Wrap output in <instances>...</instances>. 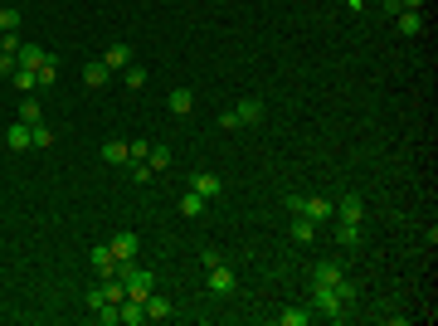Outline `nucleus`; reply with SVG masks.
<instances>
[{
  "mask_svg": "<svg viewBox=\"0 0 438 326\" xmlns=\"http://www.w3.org/2000/svg\"><path fill=\"white\" fill-rule=\"evenodd\" d=\"M263 122V102L258 97H244V102H234L224 117H219V127L224 132H239V127H258Z\"/></svg>",
  "mask_w": 438,
  "mask_h": 326,
  "instance_id": "1",
  "label": "nucleus"
},
{
  "mask_svg": "<svg viewBox=\"0 0 438 326\" xmlns=\"http://www.w3.org/2000/svg\"><path fill=\"white\" fill-rule=\"evenodd\" d=\"M346 297L336 292V288H326V283H312V312H321V316H332V321H341L346 316Z\"/></svg>",
  "mask_w": 438,
  "mask_h": 326,
  "instance_id": "2",
  "label": "nucleus"
},
{
  "mask_svg": "<svg viewBox=\"0 0 438 326\" xmlns=\"http://www.w3.org/2000/svg\"><path fill=\"white\" fill-rule=\"evenodd\" d=\"M336 220H341V224H360V220H365V200H360V195H341V200H336Z\"/></svg>",
  "mask_w": 438,
  "mask_h": 326,
  "instance_id": "3",
  "label": "nucleus"
},
{
  "mask_svg": "<svg viewBox=\"0 0 438 326\" xmlns=\"http://www.w3.org/2000/svg\"><path fill=\"white\" fill-rule=\"evenodd\" d=\"M209 292H214V297H229V292H234V268L214 263V268H209Z\"/></svg>",
  "mask_w": 438,
  "mask_h": 326,
  "instance_id": "4",
  "label": "nucleus"
},
{
  "mask_svg": "<svg viewBox=\"0 0 438 326\" xmlns=\"http://www.w3.org/2000/svg\"><path fill=\"white\" fill-rule=\"evenodd\" d=\"M312 283H326V288H341V283H351V278L341 273V263H316V268H312Z\"/></svg>",
  "mask_w": 438,
  "mask_h": 326,
  "instance_id": "5",
  "label": "nucleus"
},
{
  "mask_svg": "<svg viewBox=\"0 0 438 326\" xmlns=\"http://www.w3.org/2000/svg\"><path fill=\"white\" fill-rule=\"evenodd\" d=\"M107 248H113V258H117V263H132V258H137V248H141V239H137V234H117Z\"/></svg>",
  "mask_w": 438,
  "mask_h": 326,
  "instance_id": "6",
  "label": "nucleus"
},
{
  "mask_svg": "<svg viewBox=\"0 0 438 326\" xmlns=\"http://www.w3.org/2000/svg\"><path fill=\"white\" fill-rule=\"evenodd\" d=\"M127 64H132V49H127V44H113V49L102 54V69H107V73H122Z\"/></svg>",
  "mask_w": 438,
  "mask_h": 326,
  "instance_id": "7",
  "label": "nucleus"
},
{
  "mask_svg": "<svg viewBox=\"0 0 438 326\" xmlns=\"http://www.w3.org/2000/svg\"><path fill=\"white\" fill-rule=\"evenodd\" d=\"M93 268H97V278H117V258H113V248H107V244L93 248Z\"/></svg>",
  "mask_w": 438,
  "mask_h": 326,
  "instance_id": "8",
  "label": "nucleus"
},
{
  "mask_svg": "<svg viewBox=\"0 0 438 326\" xmlns=\"http://www.w3.org/2000/svg\"><path fill=\"white\" fill-rule=\"evenodd\" d=\"M141 307H146V321H166V316L176 312V307H171V297H161V292H151Z\"/></svg>",
  "mask_w": 438,
  "mask_h": 326,
  "instance_id": "9",
  "label": "nucleus"
},
{
  "mask_svg": "<svg viewBox=\"0 0 438 326\" xmlns=\"http://www.w3.org/2000/svg\"><path fill=\"white\" fill-rule=\"evenodd\" d=\"M190 190L209 200V195H219V190H224V185H219V176H214V171H195V181H190Z\"/></svg>",
  "mask_w": 438,
  "mask_h": 326,
  "instance_id": "10",
  "label": "nucleus"
},
{
  "mask_svg": "<svg viewBox=\"0 0 438 326\" xmlns=\"http://www.w3.org/2000/svg\"><path fill=\"white\" fill-rule=\"evenodd\" d=\"M117 321H122V326H141V321H146V307H141L137 297H127V302L117 307Z\"/></svg>",
  "mask_w": 438,
  "mask_h": 326,
  "instance_id": "11",
  "label": "nucleus"
},
{
  "mask_svg": "<svg viewBox=\"0 0 438 326\" xmlns=\"http://www.w3.org/2000/svg\"><path fill=\"white\" fill-rule=\"evenodd\" d=\"M166 102H171V113H176V117L195 113V93H190V88H171V97H166Z\"/></svg>",
  "mask_w": 438,
  "mask_h": 326,
  "instance_id": "12",
  "label": "nucleus"
},
{
  "mask_svg": "<svg viewBox=\"0 0 438 326\" xmlns=\"http://www.w3.org/2000/svg\"><path fill=\"white\" fill-rule=\"evenodd\" d=\"M102 161H107V166H127V141H102Z\"/></svg>",
  "mask_w": 438,
  "mask_h": 326,
  "instance_id": "13",
  "label": "nucleus"
},
{
  "mask_svg": "<svg viewBox=\"0 0 438 326\" xmlns=\"http://www.w3.org/2000/svg\"><path fill=\"white\" fill-rule=\"evenodd\" d=\"M5 146H10V151H30V122H15V127L5 132Z\"/></svg>",
  "mask_w": 438,
  "mask_h": 326,
  "instance_id": "14",
  "label": "nucleus"
},
{
  "mask_svg": "<svg viewBox=\"0 0 438 326\" xmlns=\"http://www.w3.org/2000/svg\"><path fill=\"white\" fill-rule=\"evenodd\" d=\"M30 146H34V151H49V146H54V127H49V122H34V127H30Z\"/></svg>",
  "mask_w": 438,
  "mask_h": 326,
  "instance_id": "15",
  "label": "nucleus"
},
{
  "mask_svg": "<svg viewBox=\"0 0 438 326\" xmlns=\"http://www.w3.org/2000/svg\"><path fill=\"white\" fill-rule=\"evenodd\" d=\"M312 234H316V220L297 214V220H292V239H297V244H312Z\"/></svg>",
  "mask_w": 438,
  "mask_h": 326,
  "instance_id": "16",
  "label": "nucleus"
},
{
  "mask_svg": "<svg viewBox=\"0 0 438 326\" xmlns=\"http://www.w3.org/2000/svg\"><path fill=\"white\" fill-rule=\"evenodd\" d=\"M395 25H400V34H419V30H424L419 10H400V15H395Z\"/></svg>",
  "mask_w": 438,
  "mask_h": 326,
  "instance_id": "17",
  "label": "nucleus"
},
{
  "mask_svg": "<svg viewBox=\"0 0 438 326\" xmlns=\"http://www.w3.org/2000/svg\"><path fill=\"white\" fill-rule=\"evenodd\" d=\"M10 78H15V88H20V93H34V88H39V73H34V69H25V64H20Z\"/></svg>",
  "mask_w": 438,
  "mask_h": 326,
  "instance_id": "18",
  "label": "nucleus"
},
{
  "mask_svg": "<svg viewBox=\"0 0 438 326\" xmlns=\"http://www.w3.org/2000/svg\"><path fill=\"white\" fill-rule=\"evenodd\" d=\"M15 59H20L25 69H39V64H44V49H39V44H20V54H15Z\"/></svg>",
  "mask_w": 438,
  "mask_h": 326,
  "instance_id": "19",
  "label": "nucleus"
},
{
  "mask_svg": "<svg viewBox=\"0 0 438 326\" xmlns=\"http://www.w3.org/2000/svg\"><path fill=\"white\" fill-rule=\"evenodd\" d=\"M34 73H39V88H49L54 78H59V59H54V54H44V64H39Z\"/></svg>",
  "mask_w": 438,
  "mask_h": 326,
  "instance_id": "20",
  "label": "nucleus"
},
{
  "mask_svg": "<svg viewBox=\"0 0 438 326\" xmlns=\"http://www.w3.org/2000/svg\"><path fill=\"white\" fill-rule=\"evenodd\" d=\"M0 34H20V10L15 5H0Z\"/></svg>",
  "mask_w": 438,
  "mask_h": 326,
  "instance_id": "21",
  "label": "nucleus"
},
{
  "mask_svg": "<svg viewBox=\"0 0 438 326\" xmlns=\"http://www.w3.org/2000/svg\"><path fill=\"white\" fill-rule=\"evenodd\" d=\"M107 78H113V73H107V69H102V59H97V64H88V69H83V83H88V88H102V83H107Z\"/></svg>",
  "mask_w": 438,
  "mask_h": 326,
  "instance_id": "22",
  "label": "nucleus"
},
{
  "mask_svg": "<svg viewBox=\"0 0 438 326\" xmlns=\"http://www.w3.org/2000/svg\"><path fill=\"white\" fill-rule=\"evenodd\" d=\"M336 244L341 248H356L360 244V224H336Z\"/></svg>",
  "mask_w": 438,
  "mask_h": 326,
  "instance_id": "23",
  "label": "nucleus"
},
{
  "mask_svg": "<svg viewBox=\"0 0 438 326\" xmlns=\"http://www.w3.org/2000/svg\"><path fill=\"white\" fill-rule=\"evenodd\" d=\"M20 122H30V127H34V122H44V113H39V102H34L30 93H25V102H20Z\"/></svg>",
  "mask_w": 438,
  "mask_h": 326,
  "instance_id": "24",
  "label": "nucleus"
},
{
  "mask_svg": "<svg viewBox=\"0 0 438 326\" xmlns=\"http://www.w3.org/2000/svg\"><path fill=\"white\" fill-rule=\"evenodd\" d=\"M146 166H151V171H166V166H171V151H166V146H151V151H146Z\"/></svg>",
  "mask_w": 438,
  "mask_h": 326,
  "instance_id": "25",
  "label": "nucleus"
},
{
  "mask_svg": "<svg viewBox=\"0 0 438 326\" xmlns=\"http://www.w3.org/2000/svg\"><path fill=\"white\" fill-rule=\"evenodd\" d=\"M181 214H190V220H200V214H205V195H195V190H190V195L181 200Z\"/></svg>",
  "mask_w": 438,
  "mask_h": 326,
  "instance_id": "26",
  "label": "nucleus"
},
{
  "mask_svg": "<svg viewBox=\"0 0 438 326\" xmlns=\"http://www.w3.org/2000/svg\"><path fill=\"white\" fill-rule=\"evenodd\" d=\"M122 83H127V88H146V69H141V64H127V69H122Z\"/></svg>",
  "mask_w": 438,
  "mask_h": 326,
  "instance_id": "27",
  "label": "nucleus"
},
{
  "mask_svg": "<svg viewBox=\"0 0 438 326\" xmlns=\"http://www.w3.org/2000/svg\"><path fill=\"white\" fill-rule=\"evenodd\" d=\"M278 321H283V326H307V321H312V312H307V307H288Z\"/></svg>",
  "mask_w": 438,
  "mask_h": 326,
  "instance_id": "28",
  "label": "nucleus"
},
{
  "mask_svg": "<svg viewBox=\"0 0 438 326\" xmlns=\"http://www.w3.org/2000/svg\"><path fill=\"white\" fill-rule=\"evenodd\" d=\"M127 171H132V181H137V185H146V181L156 176V171L146 166V161H127Z\"/></svg>",
  "mask_w": 438,
  "mask_h": 326,
  "instance_id": "29",
  "label": "nucleus"
},
{
  "mask_svg": "<svg viewBox=\"0 0 438 326\" xmlns=\"http://www.w3.org/2000/svg\"><path fill=\"white\" fill-rule=\"evenodd\" d=\"M20 44H25L20 34H0V54H20Z\"/></svg>",
  "mask_w": 438,
  "mask_h": 326,
  "instance_id": "30",
  "label": "nucleus"
},
{
  "mask_svg": "<svg viewBox=\"0 0 438 326\" xmlns=\"http://www.w3.org/2000/svg\"><path fill=\"white\" fill-rule=\"evenodd\" d=\"M20 69V59H15V54H0V78H10Z\"/></svg>",
  "mask_w": 438,
  "mask_h": 326,
  "instance_id": "31",
  "label": "nucleus"
},
{
  "mask_svg": "<svg viewBox=\"0 0 438 326\" xmlns=\"http://www.w3.org/2000/svg\"><path fill=\"white\" fill-rule=\"evenodd\" d=\"M146 151H151V141H127V156L132 161H146Z\"/></svg>",
  "mask_w": 438,
  "mask_h": 326,
  "instance_id": "32",
  "label": "nucleus"
},
{
  "mask_svg": "<svg viewBox=\"0 0 438 326\" xmlns=\"http://www.w3.org/2000/svg\"><path fill=\"white\" fill-rule=\"evenodd\" d=\"M395 10H424V0H395Z\"/></svg>",
  "mask_w": 438,
  "mask_h": 326,
  "instance_id": "33",
  "label": "nucleus"
},
{
  "mask_svg": "<svg viewBox=\"0 0 438 326\" xmlns=\"http://www.w3.org/2000/svg\"><path fill=\"white\" fill-rule=\"evenodd\" d=\"M346 5H351V15H360V10H365V0H346Z\"/></svg>",
  "mask_w": 438,
  "mask_h": 326,
  "instance_id": "34",
  "label": "nucleus"
}]
</instances>
